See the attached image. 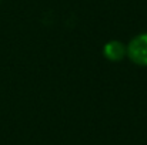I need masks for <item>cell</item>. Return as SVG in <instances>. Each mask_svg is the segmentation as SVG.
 <instances>
[{
    "mask_svg": "<svg viewBox=\"0 0 147 145\" xmlns=\"http://www.w3.org/2000/svg\"><path fill=\"white\" fill-rule=\"evenodd\" d=\"M103 54L110 61H120L126 55V47L119 40H111V41H109V43L104 44Z\"/></svg>",
    "mask_w": 147,
    "mask_h": 145,
    "instance_id": "2",
    "label": "cell"
},
{
    "mask_svg": "<svg viewBox=\"0 0 147 145\" xmlns=\"http://www.w3.org/2000/svg\"><path fill=\"white\" fill-rule=\"evenodd\" d=\"M126 54L134 64L147 67V33L136 36L129 43Z\"/></svg>",
    "mask_w": 147,
    "mask_h": 145,
    "instance_id": "1",
    "label": "cell"
}]
</instances>
